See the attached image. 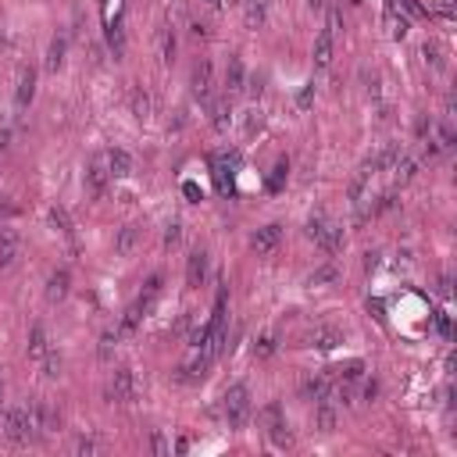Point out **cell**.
<instances>
[{
    "label": "cell",
    "mask_w": 457,
    "mask_h": 457,
    "mask_svg": "<svg viewBox=\"0 0 457 457\" xmlns=\"http://www.w3.org/2000/svg\"><path fill=\"white\" fill-rule=\"evenodd\" d=\"M300 393H304V400L318 404V400H325V397H329V379H325V376H311V379H304Z\"/></svg>",
    "instance_id": "ac0fdd59"
},
{
    "label": "cell",
    "mask_w": 457,
    "mask_h": 457,
    "mask_svg": "<svg viewBox=\"0 0 457 457\" xmlns=\"http://www.w3.org/2000/svg\"><path fill=\"white\" fill-rule=\"evenodd\" d=\"M393 8L404 11V18H425L429 8L422 4V0H393Z\"/></svg>",
    "instance_id": "83f0119b"
},
{
    "label": "cell",
    "mask_w": 457,
    "mask_h": 457,
    "mask_svg": "<svg viewBox=\"0 0 457 457\" xmlns=\"http://www.w3.org/2000/svg\"><path fill=\"white\" fill-rule=\"evenodd\" d=\"M228 118H233V115H228V100H222V104H215V129H228Z\"/></svg>",
    "instance_id": "e575fe53"
},
{
    "label": "cell",
    "mask_w": 457,
    "mask_h": 457,
    "mask_svg": "<svg viewBox=\"0 0 457 457\" xmlns=\"http://www.w3.org/2000/svg\"><path fill=\"white\" fill-rule=\"evenodd\" d=\"M157 54H161L164 65H172V61H175V32H172V26L157 29Z\"/></svg>",
    "instance_id": "44dd1931"
},
{
    "label": "cell",
    "mask_w": 457,
    "mask_h": 457,
    "mask_svg": "<svg viewBox=\"0 0 457 457\" xmlns=\"http://www.w3.org/2000/svg\"><path fill=\"white\" fill-rule=\"evenodd\" d=\"M340 279V268L336 264H322L315 275H311V286H329V282H336Z\"/></svg>",
    "instance_id": "f546056e"
},
{
    "label": "cell",
    "mask_w": 457,
    "mask_h": 457,
    "mask_svg": "<svg viewBox=\"0 0 457 457\" xmlns=\"http://www.w3.org/2000/svg\"><path fill=\"white\" fill-rule=\"evenodd\" d=\"M32 97H36V72L32 68H22V75H18V90H14L18 108H29Z\"/></svg>",
    "instance_id": "2e32d148"
},
{
    "label": "cell",
    "mask_w": 457,
    "mask_h": 457,
    "mask_svg": "<svg viewBox=\"0 0 457 457\" xmlns=\"http://www.w3.org/2000/svg\"><path fill=\"white\" fill-rule=\"evenodd\" d=\"M204 279H207V254L204 251H193L190 261H186V282L197 289V286H204Z\"/></svg>",
    "instance_id": "5bb4252c"
},
{
    "label": "cell",
    "mask_w": 457,
    "mask_h": 457,
    "mask_svg": "<svg viewBox=\"0 0 457 457\" xmlns=\"http://www.w3.org/2000/svg\"><path fill=\"white\" fill-rule=\"evenodd\" d=\"M136 393H139V382L133 376V368H118L115 376H111V382H108V400H115V404H133Z\"/></svg>",
    "instance_id": "5b68a950"
},
{
    "label": "cell",
    "mask_w": 457,
    "mask_h": 457,
    "mask_svg": "<svg viewBox=\"0 0 457 457\" xmlns=\"http://www.w3.org/2000/svg\"><path fill=\"white\" fill-rule=\"evenodd\" d=\"M129 104H133V115L136 118H150V93L143 86H133L129 90Z\"/></svg>",
    "instance_id": "603a6c76"
},
{
    "label": "cell",
    "mask_w": 457,
    "mask_h": 457,
    "mask_svg": "<svg viewBox=\"0 0 457 457\" xmlns=\"http://www.w3.org/2000/svg\"><path fill=\"white\" fill-rule=\"evenodd\" d=\"M61 65H65V39H54L47 50V72H57Z\"/></svg>",
    "instance_id": "f1b7e54d"
},
{
    "label": "cell",
    "mask_w": 457,
    "mask_h": 457,
    "mask_svg": "<svg viewBox=\"0 0 457 457\" xmlns=\"http://www.w3.org/2000/svg\"><path fill=\"white\" fill-rule=\"evenodd\" d=\"M286 172H289V164H286V161H279L275 168H272V175H268V190H272V193H279V190H282Z\"/></svg>",
    "instance_id": "1f68e13d"
},
{
    "label": "cell",
    "mask_w": 457,
    "mask_h": 457,
    "mask_svg": "<svg viewBox=\"0 0 457 457\" xmlns=\"http://www.w3.org/2000/svg\"><path fill=\"white\" fill-rule=\"evenodd\" d=\"M246 418H251V389L240 382V386H233L225 393V422L233 429H243Z\"/></svg>",
    "instance_id": "3957f363"
},
{
    "label": "cell",
    "mask_w": 457,
    "mask_h": 457,
    "mask_svg": "<svg viewBox=\"0 0 457 457\" xmlns=\"http://www.w3.org/2000/svg\"><path fill=\"white\" fill-rule=\"evenodd\" d=\"M190 86H193V97H197L200 104L211 100V90H215V68H211V61H207V57H200L197 65H193Z\"/></svg>",
    "instance_id": "52a82bcc"
},
{
    "label": "cell",
    "mask_w": 457,
    "mask_h": 457,
    "mask_svg": "<svg viewBox=\"0 0 457 457\" xmlns=\"http://www.w3.org/2000/svg\"><path fill=\"white\" fill-rule=\"evenodd\" d=\"M4 436H8L11 443H29V440H36V422H32L29 407H11L4 414Z\"/></svg>",
    "instance_id": "7a4b0ae2"
},
{
    "label": "cell",
    "mask_w": 457,
    "mask_h": 457,
    "mask_svg": "<svg viewBox=\"0 0 457 457\" xmlns=\"http://www.w3.org/2000/svg\"><path fill=\"white\" fill-rule=\"evenodd\" d=\"M207 8H222V0H207Z\"/></svg>",
    "instance_id": "ee69618b"
},
{
    "label": "cell",
    "mask_w": 457,
    "mask_h": 457,
    "mask_svg": "<svg viewBox=\"0 0 457 457\" xmlns=\"http://www.w3.org/2000/svg\"><path fill=\"white\" fill-rule=\"evenodd\" d=\"M18 257H22V236L4 228V233H0V268H14Z\"/></svg>",
    "instance_id": "9c48e42d"
},
{
    "label": "cell",
    "mask_w": 457,
    "mask_h": 457,
    "mask_svg": "<svg viewBox=\"0 0 457 457\" xmlns=\"http://www.w3.org/2000/svg\"><path fill=\"white\" fill-rule=\"evenodd\" d=\"M307 4L315 8V11H322V8H325V0H307Z\"/></svg>",
    "instance_id": "7bdbcfd3"
},
{
    "label": "cell",
    "mask_w": 457,
    "mask_h": 457,
    "mask_svg": "<svg viewBox=\"0 0 457 457\" xmlns=\"http://www.w3.org/2000/svg\"><path fill=\"white\" fill-rule=\"evenodd\" d=\"M26 350H29V358H36V361H43V358L50 354V340H47V329H43V325H32Z\"/></svg>",
    "instance_id": "9a60e30c"
},
{
    "label": "cell",
    "mask_w": 457,
    "mask_h": 457,
    "mask_svg": "<svg viewBox=\"0 0 457 457\" xmlns=\"http://www.w3.org/2000/svg\"><path fill=\"white\" fill-rule=\"evenodd\" d=\"M179 240H182V225H179V222H172L168 228H164V246L172 251V246H179Z\"/></svg>",
    "instance_id": "d590c367"
},
{
    "label": "cell",
    "mask_w": 457,
    "mask_h": 457,
    "mask_svg": "<svg viewBox=\"0 0 457 457\" xmlns=\"http://www.w3.org/2000/svg\"><path fill=\"white\" fill-rule=\"evenodd\" d=\"M108 47H111L115 57L126 54V29H121V22H111L108 26Z\"/></svg>",
    "instance_id": "d4e9b609"
},
{
    "label": "cell",
    "mask_w": 457,
    "mask_h": 457,
    "mask_svg": "<svg viewBox=\"0 0 457 457\" xmlns=\"http://www.w3.org/2000/svg\"><path fill=\"white\" fill-rule=\"evenodd\" d=\"M272 350H275L272 340H261V347H257V354H261V358H264V354H272Z\"/></svg>",
    "instance_id": "60d3db41"
},
{
    "label": "cell",
    "mask_w": 457,
    "mask_h": 457,
    "mask_svg": "<svg viewBox=\"0 0 457 457\" xmlns=\"http://www.w3.org/2000/svg\"><path fill=\"white\" fill-rule=\"evenodd\" d=\"M268 440H272L275 447H293V432H289V425L279 418V422H272V425H268Z\"/></svg>",
    "instance_id": "cb8c5ba5"
},
{
    "label": "cell",
    "mask_w": 457,
    "mask_h": 457,
    "mask_svg": "<svg viewBox=\"0 0 457 457\" xmlns=\"http://www.w3.org/2000/svg\"><path fill=\"white\" fill-rule=\"evenodd\" d=\"M243 82H246V75H243V61H240V57H228V68H225V93H228V97L240 93V90H243Z\"/></svg>",
    "instance_id": "e0dca14e"
},
{
    "label": "cell",
    "mask_w": 457,
    "mask_h": 457,
    "mask_svg": "<svg viewBox=\"0 0 457 457\" xmlns=\"http://www.w3.org/2000/svg\"><path fill=\"white\" fill-rule=\"evenodd\" d=\"M211 164H215V182H218V190H222V193H228V190H233V175H228V161H225V157H211Z\"/></svg>",
    "instance_id": "4316f807"
},
{
    "label": "cell",
    "mask_w": 457,
    "mask_h": 457,
    "mask_svg": "<svg viewBox=\"0 0 457 457\" xmlns=\"http://www.w3.org/2000/svg\"><path fill=\"white\" fill-rule=\"evenodd\" d=\"M436 329H440V332H443V336H447V332H450V325H447V315H436Z\"/></svg>",
    "instance_id": "b9f144b4"
},
{
    "label": "cell",
    "mask_w": 457,
    "mask_h": 457,
    "mask_svg": "<svg viewBox=\"0 0 457 457\" xmlns=\"http://www.w3.org/2000/svg\"><path fill=\"white\" fill-rule=\"evenodd\" d=\"M246 22H251L254 29L264 22V0H246Z\"/></svg>",
    "instance_id": "d6a6232c"
},
{
    "label": "cell",
    "mask_w": 457,
    "mask_h": 457,
    "mask_svg": "<svg viewBox=\"0 0 457 457\" xmlns=\"http://www.w3.org/2000/svg\"><path fill=\"white\" fill-rule=\"evenodd\" d=\"M108 182H111V172H108V154H97L90 161V168H86V190L93 200H100L104 193H108Z\"/></svg>",
    "instance_id": "8992f818"
},
{
    "label": "cell",
    "mask_w": 457,
    "mask_h": 457,
    "mask_svg": "<svg viewBox=\"0 0 457 457\" xmlns=\"http://www.w3.org/2000/svg\"><path fill=\"white\" fill-rule=\"evenodd\" d=\"M108 172H111V179L129 175L133 172V157L126 150H108Z\"/></svg>",
    "instance_id": "7402d4cb"
},
{
    "label": "cell",
    "mask_w": 457,
    "mask_h": 457,
    "mask_svg": "<svg viewBox=\"0 0 457 457\" xmlns=\"http://www.w3.org/2000/svg\"><path fill=\"white\" fill-rule=\"evenodd\" d=\"M0 400H4V379H0Z\"/></svg>",
    "instance_id": "f6af8a7d"
},
{
    "label": "cell",
    "mask_w": 457,
    "mask_h": 457,
    "mask_svg": "<svg viewBox=\"0 0 457 457\" xmlns=\"http://www.w3.org/2000/svg\"><path fill=\"white\" fill-rule=\"evenodd\" d=\"M318 429L322 432H332L336 429V407H332V400H318Z\"/></svg>",
    "instance_id": "484cf974"
},
{
    "label": "cell",
    "mask_w": 457,
    "mask_h": 457,
    "mask_svg": "<svg viewBox=\"0 0 457 457\" xmlns=\"http://www.w3.org/2000/svg\"><path fill=\"white\" fill-rule=\"evenodd\" d=\"M307 240H315V246H322L325 254H340L343 251V228L325 218V215H315L307 222Z\"/></svg>",
    "instance_id": "6da1fadb"
},
{
    "label": "cell",
    "mask_w": 457,
    "mask_h": 457,
    "mask_svg": "<svg viewBox=\"0 0 457 457\" xmlns=\"http://www.w3.org/2000/svg\"><path fill=\"white\" fill-rule=\"evenodd\" d=\"M157 293H161V275H154L150 282H147V293H143L129 311H126V318H121V332H133L143 318H147V311L154 307V300H157Z\"/></svg>",
    "instance_id": "277c9868"
},
{
    "label": "cell",
    "mask_w": 457,
    "mask_h": 457,
    "mask_svg": "<svg viewBox=\"0 0 457 457\" xmlns=\"http://www.w3.org/2000/svg\"><path fill=\"white\" fill-rule=\"evenodd\" d=\"M361 371H364L361 361H350L347 368H340V376H343V379H361Z\"/></svg>",
    "instance_id": "74e56055"
},
{
    "label": "cell",
    "mask_w": 457,
    "mask_h": 457,
    "mask_svg": "<svg viewBox=\"0 0 457 457\" xmlns=\"http://www.w3.org/2000/svg\"><path fill=\"white\" fill-rule=\"evenodd\" d=\"M407 29H411V18H404L397 8L389 4V8H386V32H389L393 39H404V36H407Z\"/></svg>",
    "instance_id": "d6986e66"
},
{
    "label": "cell",
    "mask_w": 457,
    "mask_h": 457,
    "mask_svg": "<svg viewBox=\"0 0 457 457\" xmlns=\"http://www.w3.org/2000/svg\"><path fill=\"white\" fill-rule=\"evenodd\" d=\"M50 222H54V225H57L65 236H72V218H68V211H65V207H50Z\"/></svg>",
    "instance_id": "836d02e7"
},
{
    "label": "cell",
    "mask_w": 457,
    "mask_h": 457,
    "mask_svg": "<svg viewBox=\"0 0 457 457\" xmlns=\"http://www.w3.org/2000/svg\"><path fill=\"white\" fill-rule=\"evenodd\" d=\"M422 54H425V61H429L432 68H443V47L436 43V39H429V43L422 47Z\"/></svg>",
    "instance_id": "4dcf8cb0"
},
{
    "label": "cell",
    "mask_w": 457,
    "mask_h": 457,
    "mask_svg": "<svg viewBox=\"0 0 457 457\" xmlns=\"http://www.w3.org/2000/svg\"><path fill=\"white\" fill-rule=\"evenodd\" d=\"M68 286H72L68 268H57V272L47 279V300H50V304H61V300L68 297Z\"/></svg>",
    "instance_id": "8fae6325"
},
{
    "label": "cell",
    "mask_w": 457,
    "mask_h": 457,
    "mask_svg": "<svg viewBox=\"0 0 457 457\" xmlns=\"http://www.w3.org/2000/svg\"><path fill=\"white\" fill-rule=\"evenodd\" d=\"M57 371H61V361H57L54 354H47V358H43V376H47V379H57Z\"/></svg>",
    "instance_id": "8d00e7d4"
},
{
    "label": "cell",
    "mask_w": 457,
    "mask_h": 457,
    "mask_svg": "<svg viewBox=\"0 0 457 457\" xmlns=\"http://www.w3.org/2000/svg\"><path fill=\"white\" fill-rule=\"evenodd\" d=\"M29 414H32V422H36V432H54V429L61 425L57 411H54L50 404H32Z\"/></svg>",
    "instance_id": "7c38bea8"
},
{
    "label": "cell",
    "mask_w": 457,
    "mask_h": 457,
    "mask_svg": "<svg viewBox=\"0 0 457 457\" xmlns=\"http://www.w3.org/2000/svg\"><path fill=\"white\" fill-rule=\"evenodd\" d=\"M154 450H157V454H168V443H164V436H161V432L154 436Z\"/></svg>",
    "instance_id": "ab89813d"
},
{
    "label": "cell",
    "mask_w": 457,
    "mask_h": 457,
    "mask_svg": "<svg viewBox=\"0 0 457 457\" xmlns=\"http://www.w3.org/2000/svg\"><path fill=\"white\" fill-rule=\"evenodd\" d=\"M282 243V225H264V228H257V233L251 236V251L254 254H272L275 246Z\"/></svg>",
    "instance_id": "ba28073f"
},
{
    "label": "cell",
    "mask_w": 457,
    "mask_h": 457,
    "mask_svg": "<svg viewBox=\"0 0 457 457\" xmlns=\"http://www.w3.org/2000/svg\"><path fill=\"white\" fill-rule=\"evenodd\" d=\"M332 65V32L322 29L315 39V68H329Z\"/></svg>",
    "instance_id": "ffe728a7"
},
{
    "label": "cell",
    "mask_w": 457,
    "mask_h": 457,
    "mask_svg": "<svg viewBox=\"0 0 457 457\" xmlns=\"http://www.w3.org/2000/svg\"><path fill=\"white\" fill-rule=\"evenodd\" d=\"M311 347H318V350H332V347H340L343 343V332L340 329H332V325H318L315 332L307 336Z\"/></svg>",
    "instance_id": "4fadbf2b"
},
{
    "label": "cell",
    "mask_w": 457,
    "mask_h": 457,
    "mask_svg": "<svg viewBox=\"0 0 457 457\" xmlns=\"http://www.w3.org/2000/svg\"><path fill=\"white\" fill-rule=\"evenodd\" d=\"M139 240H143V228L139 225H121L118 236H115V254L118 257H129L136 246H139Z\"/></svg>",
    "instance_id": "30bf717a"
},
{
    "label": "cell",
    "mask_w": 457,
    "mask_h": 457,
    "mask_svg": "<svg viewBox=\"0 0 457 457\" xmlns=\"http://www.w3.org/2000/svg\"><path fill=\"white\" fill-rule=\"evenodd\" d=\"M75 450H79V454H93V450H97V440H86V436H82V440L75 443Z\"/></svg>",
    "instance_id": "f35d334b"
}]
</instances>
